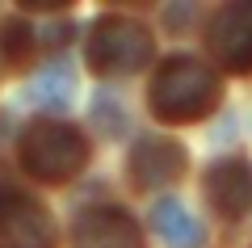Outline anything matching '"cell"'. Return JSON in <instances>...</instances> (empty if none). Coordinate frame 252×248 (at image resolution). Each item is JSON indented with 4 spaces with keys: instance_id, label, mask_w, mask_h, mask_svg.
I'll use <instances>...</instances> for the list:
<instances>
[{
    "instance_id": "6da1fadb",
    "label": "cell",
    "mask_w": 252,
    "mask_h": 248,
    "mask_svg": "<svg viewBox=\"0 0 252 248\" xmlns=\"http://www.w3.org/2000/svg\"><path fill=\"white\" fill-rule=\"evenodd\" d=\"M223 97V84L219 76L193 55H172V59L160 63V71L152 76V89H147V106L160 122L185 126L206 118L210 109Z\"/></svg>"
},
{
    "instance_id": "7a4b0ae2",
    "label": "cell",
    "mask_w": 252,
    "mask_h": 248,
    "mask_svg": "<svg viewBox=\"0 0 252 248\" xmlns=\"http://www.w3.org/2000/svg\"><path fill=\"white\" fill-rule=\"evenodd\" d=\"M21 164L38 181H72L89 164V139L67 122H34L21 135Z\"/></svg>"
},
{
    "instance_id": "3957f363",
    "label": "cell",
    "mask_w": 252,
    "mask_h": 248,
    "mask_svg": "<svg viewBox=\"0 0 252 248\" xmlns=\"http://www.w3.org/2000/svg\"><path fill=\"white\" fill-rule=\"evenodd\" d=\"M152 34L135 17H101L89 38V68L101 76H130L152 63Z\"/></svg>"
},
{
    "instance_id": "277c9868",
    "label": "cell",
    "mask_w": 252,
    "mask_h": 248,
    "mask_svg": "<svg viewBox=\"0 0 252 248\" xmlns=\"http://www.w3.org/2000/svg\"><path fill=\"white\" fill-rule=\"evenodd\" d=\"M0 248H55V219L21 189L0 185Z\"/></svg>"
},
{
    "instance_id": "5b68a950",
    "label": "cell",
    "mask_w": 252,
    "mask_h": 248,
    "mask_svg": "<svg viewBox=\"0 0 252 248\" xmlns=\"http://www.w3.org/2000/svg\"><path fill=\"white\" fill-rule=\"evenodd\" d=\"M206 46L223 71H252V4H223L206 26Z\"/></svg>"
},
{
    "instance_id": "8992f818",
    "label": "cell",
    "mask_w": 252,
    "mask_h": 248,
    "mask_svg": "<svg viewBox=\"0 0 252 248\" xmlns=\"http://www.w3.org/2000/svg\"><path fill=\"white\" fill-rule=\"evenodd\" d=\"M72 248H143V231L122 206H89L72 223Z\"/></svg>"
},
{
    "instance_id": "52a82bcc",
    "label": "cell",
    "mask_w": 252,
    "mask_h": 248,
    "mask_svg": "<svg viewBox=\"0 0 252 248\" xmlns=\"http://www.w3.org/2000/svg\"><path fill=\"white\" fill-rule=\"evenodd\" d=\"M206 202L223 219L252 214V160H244V156L215 160L206 173Z\"/></svg>"
},
{
    "instance_id": "ba28073f",
    "label": "cell",
    "mask_w": 252,
    "mask_h": 248,
    "mask_svg": "<svg viewBox=\"0 0 252 248\" xmlns=\"http://www.w3.org/2000/svg\"><path fill=\"white\" fill-rule=\"evenodd\" d=\"M189 156L177 139H164V135H147L130 147V181L139 189H160L185 173Z\"/></svg>"
},
{
    "instance_id": "9c48e42d",
    "label": "cell",
    "mask_w": 252,
    "mask_h": 248,
    "mask_svg": "<svg viewBox=\"0 0 252 248\" xmlns=\"http://www.w3.org/2000/svg\"><path fill=\"white\" fill-rule=\"evenodd\" d=\"M21 101H30V106L46 109V114H59V109H67L76 101V71L72 63H46V68L34 71V80H30L26 89H21Z\"/></svg>"
},
{
    "instance_id": "30bf717a",
    "label": "cell",
    "mask_w": 252,
    "mask_h": 248,
    "mask_svg": "<svg viewBox=\"0 0 252 248\" xmlns=\"http://www.w3.org/2000/svg\"><path fill=\"white\" fill-rule=\"evenodd\" d=\"M152 223H156V231H160V240L168 248H202V240H206L202 236V223L193 219V211L185 202H177V198L156 202Z\"/></svg>"
},
{
    "instance_id": "8fae6325",
    "label": "cell",
    "mask_w": 252,
    "mask_h": 248,
    "mask_svg": "<svg viewBox=\"0 0 252 248\" xmlns=\"http://www.w3.org/2000/svg\"><path fill=\"white\" fill-rule=\"evenodd\" d=\"M0 38H4V55L9 59H26L34 51V42H38L34 26H26V21H9V26L0 30Z\"/></svg>"
}]
</instances>
